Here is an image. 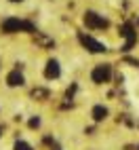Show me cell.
<instances>
[{"instance_id": "cell-5", "label": "cell", "mask_w": 139, "mask_h": 150, "mask_svg": "<svg viewBox=\"0 0 139 150\" xmlns=\"http://www.w3.org/2000/svg\"><path fill=\"white\" fill-rule=\"evenodd\" d=\"M122 36H126V45L122 47V51H128V49H131L133 45H135V40H137V36H135V32H133V25H124L122 28V32H120Z\"/></svg>"}, {"instance_id": "cell-3", "label": "cell", "mask_w": 139, "mask_h": 150, "mask_svg": "<svg viewBox=\"0 0 139 150\" xmlns=\"http://www.w3.org/2000/svg\"><path fill=\"white\" fill-rule=\"evenodd\" d=\"M80 42L88 49V51H93V53H103L105 51V45H101V42H97L95 38H91V36H86V34H80Z\"/></svg>"}, {"instance_id": "cell-13", "label": "cell", "mask_w": 139, "mask_h": 150, "mask_svg": "<svg viewBox=\"0 0 139 150\" xmlns=\"http://www.w3.org/2000/svg\"><path fill=\"white\" fill-rule=\"evenodd\" d=\"M137 23H139V21H137Z\"/></svg>"}, {"instance_id": "cell-11", "label": "cell", "mask_w": 139, "mask_h": 150, "mask_svg": "<svg viewBox=\"0 0 139 150\" xmlns=\"http://www.w3.org/2000/svg\"><path fill=\"white\" fill-rule=\"evenodd\" d=\"M40 125V121H38V118H32V121H29V127H38Z\"/></svg>"}, {"instance_id": "cell-7", "label": "cell", "mask_w": 139, "mask_h": 150, "mask_svg": "<svg viewBox=\"0 0 139 150\" xmlns=\"http://www.w3.org/2000/svg\"><path fill=\"white\" fill-rule=\"evenodd\" d=\"M44 74H46V78H57V76H59V64L51 59V62L46 64V70H44Z\"/></svg>"}, {"instance_id": "cell-9", "label": "cell", "mask_w": 139, "mask_h": 150, "mask_svg": "<svg viewBox=\"0 0 139 150\" xmlns=\"http://www.w3.org/2000/svg\"><path fill=\"white\" fill-rule=\"evenodd\" d=\"M32 97H34V99H46V97H48V91H46V89H34V91H32Z\"/></svg>"}, {"instance_id": "cell-4", "label": "cell", "mask_w": 139, "mask_h": 150, "mask_svg": "<svg viewBox=\"0 0 139 150\" xmlns=\"http://www.w3.org/2000/svg\"><path fill=\"white\" fill-rule=\"evenodd\" d=\"M84 23L88 28H107V19L99 17L97 13H86L84 15Z\"/></svg>"}, {"instance_id": "cell-6", "label": "cell", "mask_w": 139, "mask_h": 150, "mask_svg": "<svg viewBox=\"0 0 139 150\" xmlns=\"http://www.w3.org/2000/svg\"><path fill=\"white\" fill-rule=\"evenodd\" d=\"M6 83L11 85V87H21V85H23V74L19 72V70H15V72H11V74H8Z\"/></svg>"}, {"instance_id": "cell-12", "label": "cell", "mask_w": 139, "mask_h": 150, "mask_svg": "<svg viewBox=\"0 0 139 150\" xmlns=\"http://www.w3.org/2000/svg\"><path fill=\"white\" fill-rule=\"evenodd\" d=\"M11 2H21V0H11Z\"/></svg>"}, {"instance_id": "cell-10", "label": "cell", "mask_w": 139, "mask_h": 150, "mask_svg": "<svg viewBox=\"0 0 139 150\" xmlns=\"http://www.w3.org/2000/svg\"><path fill=\"white\" fill-rule=\"evenodd\" d=\"M15 150H32V146L25 144V142H17L15 144Z\"/></svg>"}, {"instance_id": "cell-1", "label": "cell", "mask_w": 139, "mask_h": 150, "mask_svg": "<svg viewBox=\"0 0 139 150\" xmlns=\"http://www.w3.org/2000/svg\"><path fill=\"white\" fill-rule=\"evenodd\" d=\"M19 30L34 32V25H32V23H27V21H19V19H6V21H2V32H6V34L19 32Z\"/></svg>"}, {"instance_id": "cell-2", "label": "cell", "mask_w": 139, "mask_h": 150, "mask_svg": "<svg viewBox=\"0 0 139 150\" xmlns=\"http://www.w3.org/2000/svg\"><path fill=\"white\" fill-rule=\"evenodd\" d=\"M110 76H112V68L110 66H97L93 70V83H107L110 81Z\"/></svg>"}, {"instance_id": "cell-8", "label": "cell", "mask_w": 139, "mask_h": 150, "mask_svg": "<svg viewBox=\"0 0 139 150\" xmlns=\"http://www.w3.org/2000/svg\"><path fill=\"white\" fill-rule=\"evenodd\" d=\"M105 116H107V110L103 106H95L93 108V118H95V121H103Z\"/></svg>"}]
</instances>
